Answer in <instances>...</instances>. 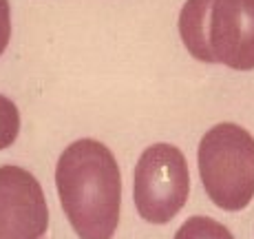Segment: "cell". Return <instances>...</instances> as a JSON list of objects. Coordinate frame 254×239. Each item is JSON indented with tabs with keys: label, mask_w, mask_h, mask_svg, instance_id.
<instances>
[{
	"label": "cell",
	"mask_w": 254,
	"mask_h": 239,
	"mask_svg": "<svg viewBox=\"0 0 254 239\" xmlns=\"http://www.w3.org/2000/svg\"><path fill=\"white\" fill-rule=\"evenodd\" d=\"M47 228L40 182L20 166H0V239H45Z\"/></svg>",
	"instance_id": "obj_4"
},
{
	"label": "cell",
	"mask_w": 254,
	"mask_h": 239,
	"mask_svg": "<svg viewBox=\"0 0 254 239\" xmlns=\"http://www.w3.org/2000/svg\"><path fill=\"white\" fill-rule=\"evenodd\" d=\"M210 7H212V0H186L182 13H179V36L194 60L214 65L208 42Z\"/></svg>",
	"instance_id": "obj_6"
},
{
	"label": "cell",
	"mask_w": 254,
	"mask_h": 239,
	"mask_svg": "<svg viewBox=\"0 0 254 239\" xmlns=\"http://www.w3.org/2000/svg\"><path fill=\"white\" fill-rule=\"evenodd\" d=\"M208 42L214 62L234 71H252L254 0H212Z\"/></svg>",
	"instance_id": "obj_5"
},
{
	"label": "cell",
	"mask_w": 254,
	"mask_h": 239,
	"mask_svg": "<svg viewBox=\"0 0 254 239\" xmlns=\"http://www.w3.org/2000/svg\"><path fill=\"white\" fill-rule=\"evenodd\" d=\"M20 133V113L9 97L0 93V151L16 142Z\"/></svg>",
	"instance_id": "obj_8"
},
{
	"label": "cell",
	"mask_w": 254,
	"mask_h": 239,
	"mask_svg": "<svg viewBox=\"0 0 254 239\" xmlns=\"http://www.w3.org/2000/svg\"><path fill=\"white\" fill-rule=\"evenodd\" d=\"M9 38H11V7L9 0H0V56L7 49Z\"/></svg>",
	"instance_id": "obj_9"
},
{
	"label": "cell",
	"mask_w": 254,
	"mask_h": 239,
	"mask_svg": "<svg viewBox=\"0 0 254 239\" xmlns=\"http://www.w3.org/2000/svg\"><path fill=\"white\" fill-rule=\"evenodd\" d=\"M188 193V164L177 146L153 144L139 155L133 199L141 219L150 224H168L186 206Z\"/></svg>",
	"instance_id": "obj_3"
},
{
	"label": "cell",
	"mask_w": 254,
	"mask_h": 239,
	"mask_svg": "<svg viewBox=\"0 0 254 239\" xmlns=\"http://www.w3.org/2000/svg\"><path fill=\"white\" fill-rule=\"evenodd\" d=\"M56 186L71 228L80 239H111L120 224L122 175L115 155L97 140L82 138L62 151Z\"/></svg>",
	"instance_id": "obj_1"
},
{
	"label": "cell",
	"mask_w": 254,
	"mask_h": 239,
	"mask_svg": "<svg viewBox=\"0 0 254 239\" xmlns=\"http://www.w3.org/2000/svg\"><path fill=\"white\" fill-rule=\"evenodd\" d=\"M197 166L212 204L243 211L254 197V138L243 126L221 122L199 142Z\"/></svg>",
	"instance_id": "obj_2"
},
{
	"label": "cell",
	"mask_w": 254,
	"mask_h": 239,
	"mask_svg": "<svg viewBox=\"0 0 254 239\" xmlns=\"http://www.w3.org/2000/svg\"><path fill=\"white\" fill-rule=\"evenodd\" d=\"M175 239H234V235L212 217L194 215L182 224V228L175 233Z\"/></svg>",
	"instance_id": "obj_7"
}]
</instances>
